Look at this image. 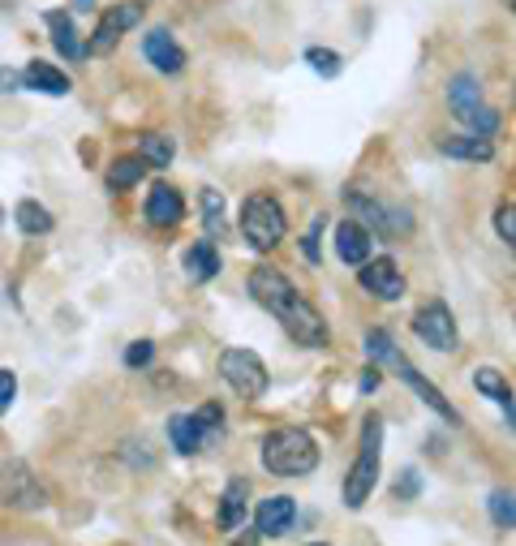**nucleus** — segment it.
<instances>
[{
    "label": "nucleus",
    "mask_w": 516,
    "mask_h": 546,
    "mask_svg": "<svg viewBox=\"0 0 516 546\" xmlns=\"http://www.w3.org/2000/svg\"><path fill=\"white\" fill-rule=\"evenodd\" d=\"M413 336H418L422 344H430V349H439V353H452L456 349V319H452V310L443 306V301H426V306L413 314Z\"/></svg>",
    "instance_id": "nucleus-6"
},
{
    "label": "nucleus",
    "mask_w": 516,
    "mask_h": 546,
    "mask_svg": "<svg viewBox=\"0 0 516 546\" xmlns=\"http://www.w3.org/2000/svg\"><path fill=\"white\" fill-rule=\"evenodd\" d=\"M246 499H250V486L237 478L233 486H228V495L220 499V512H215V525H220V529H228V534H233V529H237V525H241V521H246V516H250Z\"/></svg>",
    "instance_id": "nucleus-22"
},
{
    "label": "nucleus",
    "mask_w": 516,
    "mask_h": 546,
    "mask_svg": "<svg viewBox=\"0 0 516 546\" xmlns=\"http://www.w3.org/2000/svg\"><path fill=\"white\" fill-rule=\"evenodd\" d=\"M142 56H147V61L160 69V74H168V78H177L181 69H185V52H181V43L172 39L164 26H155V31L142 39Z\"/></svg>",
    "instance_id": "nucleus-11"
},
{
    "label": "nucleus",
    "mask_w": 516,
    "mask_h": 546,
    "mask_svg": "<svg viewBox=\"0 0 516 546\" xmlns=\"http://www.w3.org/2000/svg\"><path fill=\"white\" fill-rule=\"evenodd\" d=\"M22 86H31V91H43V95H69V78L61 69H52L48 61H31L22 74Z\"/></svg>",
    "instance_id": "nucleus-23"
},
{
    "label": "nucleus",
    "mask_w": 516,
    "mask_h": 546,
    "mask_svg": "<svg viewBox=\"0 0 516 546\" xmlns=\"http://www.w3.org/2000/svg\"><path fill=\"white\" fill-rule=\"evenodd\" d=\"M319 228H323V224H314L310 233H306V241H301V250H306L310 263H319Z\"/></svg>",
    "instance_id": "nucleus-36"
},
{
    "label": "nucleus",
    "mask_w": 516,
    "mask_h": 546,
    "mask_svg": "<svg viewBox=\"0 0 516 546\" xmlns=\"http://www.w3.org/2000/svg\"><path fill=\"white\" fill-rule=\"evenodd\" d=\"M250 521H254V529L263 538H280V534H289V529L297 525V504H293L289 495L258 499V508L250 512Z\"/></svg>",
    "instance_id": "nucleus-9"
},
{
    "label": "nucleus",
    "mask_w": 516,
    "mask_h": 546,
    "mask_svg": "<svg viewBox=\"0 0 516 546\" xmlns=\"http://www.w3.org/2000/svg\"><path fill=\"white\" fill-rule=\"evenodd\" d=\"M181 215H185V198L172 190V185L155 181L151 194H147V220L155 228H172V224H181Z\"/></svg>",
    "instance_id": "nucleus-14"
},
{
    "label": "nucleus",
    "mask_w": 516,
    "mask_h": 546,
    "mask_svg": "<svg viewBox=\"0 0 516 546\" xmlns=\"http://www.w3.org/2000/svg\"><path fill=\"white\" fill-rule=\"evenodd\" d=\"M357 271H362V289L366 293H375L383 301L405 297V276H400V267L392 263V258H370V263H362Z\"/></svg>",
    "instance_id": "nucleus-10"
},
{
    "label": "nucleus",
    "mask_w": 516,
    "mask_h": 546,
    "mask_svg": "<svg viewBox=\"0 0 516 546\" xmlns=\"http://www.w3.org/2000/svg\"><path fill=\"white\" fill-rule=\"evenodd\" d=\"M379 387V366H366L362 370V392H375Z\"/></svg>",
    "instance_id": "nucleus-38"
},
{
    "label": "nucleus",
    "mask_w": 516,
    "mask_h": 546,
    "mask_svg": "<svg viewBox=\"0 0 516 546\" xmlns=\"http://www.w3.org/2000/svg\"><path fill=\"white\" fill-rule=\"evenodd\" d=\"M138 18H142V5H117V9H108L104 18H99V26H95L91 43H86V52H91V56H108V52L121 43V35H125Z\"/></svg>",
    "instance_id": "nucleus-8"
},
{
    "label": "nucleus",
    "mask_w": 516,
    "mask_h": 546,
    "mask_svg": "<svg viewBox=\"0 0 516 546\" xmlns=\"http://www.w3.org/2000/svg\"><path fill=\"white\" fill-rule=\"evenodd\" d=\"M271 314H276V319L284 323V332H289L297 344H306V349H323V344H327V323H323V314L314 310L297 289L284 297Z\"/></svg>",
    "instance_id": "nucleus-4"
},
{
    "label": "nucleus",
    "mask_w": 516,
    "mask_h": 546,
    "mask_svg": "<svg viewBox=\"0 0 516 546\" xmlns=\"http://www.w3.org/2000/svg\"><path fill=\"white\" fill-rule=\"evenodd\" d=\"M362 224L370 228V233H409L413 220H409V211H400V207H387V203H362Z\"/></svg>",
    "instance_id": "nucleus-18"
},
{
    "label": "nucleus",
    "mask_w": 516,
    "mask_h": 546,
    "mask_svg": "<svg viewBox=\"0 0 516 546\" xmlns=\"http://www.w3.org/2000/svg\"><path fill=\"white\" fill-rule=\"evenodd\" d=\"M473 387H478L482 396H491V400H499L504 405V413H508V422H512V430H516V405H512V387H508V379L499 375V370H491V366H482L478 375H473Z\"/></svg>",
    "instance_id": "nucleus-24"
},
{
    "label": "nucleus",
    "mask_w": 516,
    "mask_h": 546,
    "mask_svg": "<svg viewBox=\"0 0 516 546\" xmlns=\"http://www.w3.org/2000/svg\"><path fill=\"white\" fill-rule=\"evenodd\" d=\"M400 495H405V499H413V495H418V473H413V469H405V473H400Z\"/></svg>",
    "instance_id": "nucleus-37"
},
{
    "label": "nucleus",
    "mask_w": 516,
    "mask_h": 546,
    "mask_svg": "<svg viewBox=\"0 0 516 546\" xmlns=\"http://www.w3.org/2000/svg\"><path fill=\"white\" fill-rule=\"evenodd\" d=\"M443 151L452 160H469V164H486L495 155V138H482V134H456V138H443Z\"/></svg>",
    "instance_id": "nucleus-21"
},
{
    "label": "nucleus",
    "mask_w": 516,
    "mask_h": 546,
    "mask_svg": "<svg viewBox=\"0 0 516 546\" xmlns=\"http://www.w3.org/2000/svg\"><path fill=\"white\" fill-rule=\"evenodd\" d=\"M194 418H198V422H203L207 430H220V426H224V413H220V405H203V409H198V413H194Z\"/></svg>",
    "instance_id": "nucleus-35"
},
{
    "label": "nucleus",
    "mask_w": 516,
    "mask_h": 546,
    "mask_svg": "<svg viewBox=\"0 0 516 546\" xmlns=\"http://www.w3.org/2000/svg\"><path fill=\"white\" fill-rule=\"evenodd\" d=\"M512 13H516V0H512Z\"/></svg>",
    "instance_id": "nucleus-41"
},
{
    "label": "nucleus",
    "mask_w": 516,
    "mask_h": 546,
    "mask_svg": "<svg viewBox=\"0 0 516 546\" xmlns=\"http://www.w3.org/2000/svg\"><path fill=\"white\" fill-rule=\"evenodd\" d=\"M220 375L241 400H258L267 392V366L258 362V353H250V349H228L220 357Z\"/></svg>",
    "instance_id": "nucleus-5"
},
{
    "label": "nucleus",
    "mask_w": 516,
    "mask_h": 546,
    "mask_svg": "<svg viewBox=\"0 0 516 546\" xmlns=\"http://www.w3.org/2000/svg\"><path fill=\"white\" fill-rule=\"evenodd\" d=\"M0 220H5V211H0Z\"/></svg>",
    "instance_id": "nucleus-43"
},
{
    "label": "nucleus",
    "mask_w": 516,
    "mask_h": 546,
    "mask_svg": "<svg viewBox=\"0 0 516 546\" xmlns=\"http://www.w3.org/2000/svg\"><path fill=\"white\" fill-rule=\"evenodd\" d=\"M263 465L276 478H306L319 465V448L301 426H280L263 439Z\"/></svg>",
    "instance_id": "nucleus-1"
},
{
    "label": "nucleus",
    "mask_w": 516,
    "mask_h": 546,
    "mask_svg": "<svg viewBox=\"0 0 516 546\" xmlns=\"http://www.w3.org/2000/svg\"><path fill=\"white\" fill-rule=\"evenodd\" d=\"M379 448H383V422L366 418L362 452H357L349 478H344V504H349V508H362L370 499V491H375V482H379Z\"/></svg>",
    "instance_id": "nucleus-2"
},
{
    "label": "nucleus",
    "mask_w": 516,
    "mask_h": 546,
    "mask_svg": "<svg viewBox=\"0 0 516 546\" xmlns=\"http://www.w3.org/2000/svg\"><path fill=\"white\" fill-rule=\"evenodd\" d=\"M284 207L271 194H250L246 207H241V237L250 241L254 250H276L284 241Z\"/></svg>",
    "instance_id": "nucleus-3"
},
{
    "label": "nucleus",
    "mask_w": 516,
    "mask_h": 546,
    "mask_svg": "<svg viewBox=\"0 0 516 546\" xmlns=\"http://www.w3.org/2000/svg\"><path fill=\"white\" fill-rule=\"evenodd\" d=\"M448 108H452V117L465 121V125L478 117V112L486 108V104H482V86H478V78H473V74H456V78L448 82Z\"/></svg>",
    "instance_id": "nucleus-13"
},
{
    "label": "nucleus",
    "mask_w": 516,
    "mask_h": 546,
    "mask_svg": "<svg viewBox=\"0 0 516 546\" xmlns=\"http://www.w3.org/2000/svg\"><path fill=\"white\" fill-rule=\"evenodd\" d=\"M495 233L508 241V246L516 250V203H508V207H499L495 211Z\"/></svg>",
    "instance_id": "nucleus-32"
},
{
    "label": "nucleus",
    "mask_w": 516,
    "mask_h": 546,
    "mask_svg": "<svg viewBox=\"0 0 516 546\" xmlns=\"http://www.w3.org/2000/svg\"><path fill=\"white\" fill-rule=\"evenodd\" d=\"M366 353H370V362H383V366H396V344L387 340V332H370L366 336Z\"/></svg>",
    "instance_id": "nucleus-30"
},
{
    "label": "nucleus",
    "mask_w": 516,
    "mask_h": 546,
    "mask_svg": "<svg viewBox=\"0 0 516 546\" xmlns=\"http://www.w3.org/2000/svg\"><path fill=\"white\" fill-rule=\"evenodd\" d=\"M396 375H400V379H405V383L413 387V392H418V396H422V405H430V409H435V413H439V418H443V422H456V409H452V405H448V400H443V396H439V387H430V383H426V379L418 375V370H413V366L405 362V357H396Z\"/></svg>",
    "instance_id": "nucleus-16"
},
{
    "label": "nucleus",
    "mask_w": 516,
    "mask_h": 546,
    "mask_svg": "<svg viewBox=\"0 0 516 546\" xmlns=\"http://www.w3.org/2000/svg\"><path fill=\"white\" fill-rule=\"evenodd\" d=\"M211 435V430L194 418V413H181V418H172L168 422V439H172V448H177L181 456H194L198 448H203V439Z\"/></svg>",
    "instance_id": "nucleus-19"
},
{
    "label": "nucleus",
    "mask_w": 516,
    "mask_h": 546,
    "mask_svg": "<svg viewBox=\"0 0 516 546\" xmlns=\"http://www.w3.org/2000/svg\"><path fill=\"white\" fill-rule=\"evenodd\" d=\"M250 293H254L258 301H263V306H267V310H276V306H280V301H284V297H289V293H293V284H289V280H284V276H280V271H276V267H254V271H250Z\"/></svg>",
    "instance_id": "nucleus-15"
},
{
    "label": "nucleus",
    "mask_w": 516,
    "mask_h": 546,
    "mask_svg": "<svg viewBox=\"0 0 516 546\" xmlns=\"http://www.w3.org/2000/svg\"><path fill=\"white\" fill-rule=\"evenodd\" d=\"M491 521L499 529H516V495H508V491L491 495Z\"/></svg>",
    "instance_id": "nucleus-29"
},
{
    "label": "nucleus",
    "mask_w": 516,
    "mask_h": 546,
    "mask_svg": "<svg viewBox=\"0 0 516 546\" xmlns=\"http://www.w3.org/2000/svg\"><path fill=\"white\" fill-rule=\"evenodd\" d=\"M155 357V344L151 340H134L129 344V353H125V366H134V370H142Z\"/></svg>",
    "instance_id": "nucleus-33"
},
{
    "label": "nucleus",
    "mask_w": 516,
    "mask_h": 546,
    "mask_svg": "<svg viewBox=\"0 0 516 546\" xmlns=\"http://www.w3.org/2000/svg\"><path fill=\"white\" fill-rule=\"evenodd\" d=\"M95 9V0H74V13H91Z\"/></svg>",
    "instance_id": "nucleus-40"
},
{
    "label": "nucleus",
    "mask_w": 516,
    "mask_h": 546,
    "mask_svg": "<svg viewBox=\"0 0 516 546\" xmlns=\"http://www.w3.org/2000/svg\"><path fill=\"white\" fill-rule=\"evenodd\" d=\"M310 546H323V542H310Z\"/></svg>",
    "instance_id": "nucleus-42"
},
{
    "label": "nucleus",
    "mask_w": 516,
    "mask_h": 546,
    "mask_svg": "<svg viewBox=\"0 0 516 546\" xmlns=\"http://www.w3.org/2000/svg\"><path fill=\"white\" fill-rule=\"evenodd\" d=\"M13 396H18V375H9V370H0V418L9 413Z\"/></svg>",
    "instance_id": "nucleus-34"
},
{
    "label": "nucleus",
    "mask_w": 516,
    "mask_h": 546,
    "mask_svg": "<svg viewBox=\"0 0 516 546\" xmlns=\"http://www.w3.org/2000/svg\"><path fill=\"white\" fill-rule=\"evenodd\" d=\"M0 504L9 508H39L43 504V486L35 482V473L22 461H9L0 473Z\"/></svg>",
    "instance_id": "nucleus-7"
},
{
    "label": "nucleus",
    "mask_w": 516,
    "mask_h": 546,
    "mask_svg": "<svg viewBox=\"0 0 516 546\" xmlns=\"http://www.w3.org/2000/svg\"><path fill=\"white\" fill-rule=\"evenodd\" d=\"M172 138H164V134H147L142 138V160H147V168L155 164V168H168L172 164Z\"/></svg>",
    "instance_id": "nucleus-28"
},
{
    "label": "nucleus",
    "mask_w": 516,
    "mask_h": 546,
    "mask_svg": "<svg viewBox=\"0 0 516 546\" xmlns=\"http://www.w3.org/2000/svg\"><path fill=\"white\" fill-rule=\"evenodd\" d=\"M48 31H52L56 52H61L65 61H78V56L86 52L82 39H78V26H74V18H69L65 9H48Z\"/></svg>",
    "instance_id": "nucleus-20"
},
{
    "label": "nucleus",
    "mask_w": 516,
    "mask_h": 546,
    "mask_svg": "<svg viewBox=\"0 0 516 546\" xmlns=\"http://www.w3.org/2000/svg\"><path fill=\"white\" fill-rule=\"evenodd\" d=\"M13 220H18V228L26 237H43V233H52V211L48 207H39L35 198H22L18 211H13Z\"/></svg>",
    "instance_id": "nucleus-25"
},
{
    "label": "nucleus",
    "mask_w": 516,
    "mask_h": 546,
    "mask_svg": "<svg viewBox=\"0 0 516 546\" xmlns=\"http://www.w3.org/2000/svg\"><path fill=\"white\" fill-rule=\"evenodd\" d=\"M306 61L314 65V74H323V78H336V74H340V56L327 52V48H310Z\"/></svg>",
    "instance_id": "nucleus-31"
},
{
    "label": "nucleus",
    "mask_w": 516,
    "mask_h": 546,
    "mask_svg": "<svg viewBox=\"0 0 516 546\" xmlns=\"http://www.w3.org/2000/svg\"><path fill=\"white\" fill-rule=\"evenodd\" d=\"M370 237H375V233H370L362 220H344V224L336 228V254H340L349 267H362V263H370V246H375Z\"/></svg>",
    "instance_id": "nucleus-12"
},
{
    "label": "nucleus",
    "mask_w": 516,
    "mask_h": 546,
    "mask_svg": "<svg viewBox=\"0 0 516 546\" xmlns=\"http://www.w3.org/2000/svg\"><path fill=\"white\" fill-rule=\"evenodd\" d=\"M185 276L194 284H207L220 276V250H215V241H194V246L185 250Z\"/></svg>",
    "instance_id": "nucleus-17"
},
{
    "label": "nucleus",
    "mask_w": 516,
    "mask_h": 546,
    "mask_svg": "<svg viewBox=\"0 0 516 546\" xmlns=\"http://www.w3.org/2000/svg\"><path fill=\"white\" fill-rule=\"evenodd\" d=\"M22 78L13 74V69H0V91H13V86H18Z\"/></svg>",
    "instance_id": "nucleus-39"
},
{
    "label": "nucleus",
    "mask_w": 516,
    "mask_h": 546,
    "mask_svg": "<svg viewBox=\"0 0 516 546\" xmlns=\"http://www.w3.org/2000/svg\"><path fill=\"white\" fill-rule=\"evenodd\" d=\"M198 203H203V224H207V237H228V215H224V194L220 190H207L198 194Z\"/></svg>",
    "instance_id": "nucleus-26"
},
{
    "label": "nucleus",
    "mask_w": 516,
    "mask_h": 546,
    "mask_svg": "<svg viewBox=\"0 0 516 546\" xmlns=\"http://www.w3.org/2000/svg\"><path fill=\"white\" fill-rule=\"evenodd\" d=\"M142 172H147V160H142V155H121V160H112L108 181H112V190H129V185L142 181Z\"/></svg>",
    "instance_id": "nucleus-27"
}]
</instances>
